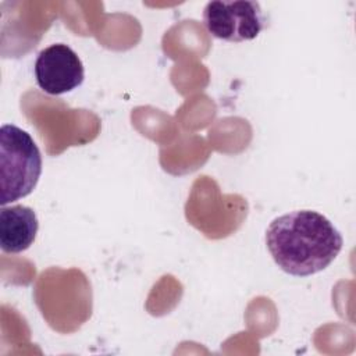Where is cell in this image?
Returning a JSON list of instances; mask_svg holds the SVG:
<instances>
[{"label": "cell", "mask_w": 356, "mask_h": 356, "mask_svg": "<svg viewBox=\"0 0 356 356\" xmlns=\"http://www.w3.org/2000/svg\"><path fill=\"white\" fill-rule=\"evenodd\" d=\"M39 222L33 209L22 204L1 206L0 248L4 253H21L35 241Z\"/></svg>", "instance_id": "cell-5"}, {"label": "cell", "mask_w": 356, "mask_h": 356, "mask_svg": "<svg viewBox=\"0 0 356 356\" xmlns=\"http://www.w3.org/2000/svg\"><path fill=\"white\" fill-rule=\"evenodd\" d=\"M203 25L217 39L241 43L257 38L267 18L257 1L214 0L203 10Z\"/></svg>", "instance_id": "cell-3"}, {"label": "cell", "mask_w": 356, "mask_h": 356, "mask_svg": "<svg viewBox=\"0 0 356 356\" xmlns=\"http://www.w3.org/2000/svg\"><path fill=\"white\" fill-rule=\"evenodd\" d=\"M35 78L49 95H64L82 85L85 68L78 54L64 43L44 47L35 61Z\"/></svg>", "instance_id": "cell-4"}, {"label": "cell", "mask_w": 356, "mask_h": 356, "mask_svg": "<svg viewBox=\"0 0 356 356\" xmlns=\"http://www.w3.org/2000/svg\"><path fill=\"white\" fill-rule=\"evenodd\" d=\"M266 245L282 271L307 277L323 271L337 259L343 239L325 216L314 210H295L270 222Z\"/></svg>", "instance_id": "cell-1"}, {"label": "cell", "mask_w": 356, "mask_h": 356, "mask_svg": "<svg viewBox=\"0 0 356 356\" xmlns=\"http://www.w3.org/2000/svg\"><path fill=\"white\" fill-rule=\"evenodd\" d=\"M42 174V154L32 136L14 124L0 128V203L28 196Z\"/></svg>", "instance_id": "cell-2"}]
</instances>
